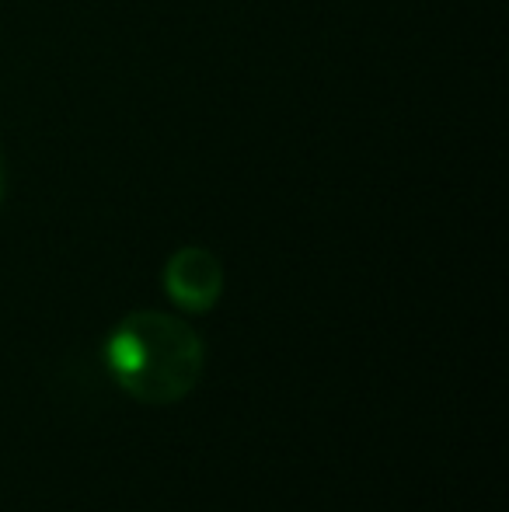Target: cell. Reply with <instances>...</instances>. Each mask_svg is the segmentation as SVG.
I'll list each match as a JSON object with an SVG mask.
<instances>
[{
  "instance_id": "6da1fadb",
  "label": "cell",
  "mask_w": 509,
  "mask_h": 512,
  "mask_svg": "<svg viewBox=\"0 0 509 512\" xmlns=\"http://www.w3.org/2000/svg\"><path fill=\"white\" fill-rule=\"evenodd\" d=\"M105 359L129 398L140 405H175L196 387L206 363L203 338L185 321L161 310H136L119 321Z\"/></svg>"
},
{
  "instance_id": "7a4b0ae2",
  "label": "cell",
  "mask_w": 509,
  "mask_h": 512,
  "mask_svg": "<svg viewBox=\"0 0 509 512\" xmlns=\"http://www.w3.org/2000/svg\"><path fill=\"white\" fill-rule=\"evenodd\" d=\"M164 290L185 310H210L224 290V269L206 248H182L164 269Z\"/></svg>"
},
{
  "instance_id": "3957f363",
  "label": "cell",
  "mask_w": 509,
  "mask_h": 512,
  "mask_svg": "<svg viewBox=\"0 0 509 512\" xmlns=\"http://www.w3.org/2000/svg\"><path fill=\"white\" fill-rule=\"evenodd\" d=\"M0 192H4V168H0Z\"/></svg>"
}]
</instances>
